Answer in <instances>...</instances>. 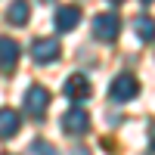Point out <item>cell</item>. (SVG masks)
<instances>
[{"mask_svg": "<svg viewBox=\"0 0 155 155\" xmlns=\"http://www.w3.org/2000/svg\"><path fill=\"white\" fill-rule=\"evenodd\" d=\"M47 106H50V90L34 84L25 90V115H31V118H44L47 115Z\"/></svg>", "mask_w": 155, "mask_h": 155, "instance_id": "6da1fadb", "label": "cell"}, {"mask_svg": "<svg viewBox=\"0 0 155 155\" xmlns=\"http://www.w3.org/2000/svg\"><path fill=\"white\" fill-rule=\"evenodd\" d=\"M118 31H121V19L115 16V12H102V16L93 19V37L96 41L112 44L115 37H118Z\"/></svg>", "mask_w": 155, "mask_h": 155, "instance_id": "7a4b0ae2", "label": "cell"}, {"mask_svg": "<svg viewBox=\"0 0 155 155\" xmlns=\"http://www.w3.org/2000/svg\"><path fill=\"white\" fill-rule=\"evenodd\" d=\"M59 53H62V47H59L56 37H37L31 44V56H34V62H41V65H53L59 59Z\"/></svg>", "mask_w": 155, "mask_h": 155, "instance_id": "3957f363", "label": "cell"}, {"mask_svg": "<svg viewBox=\"0 0 155 155\" xmlns=\"http://www.w3.org/2000/svg\"><path fill=\"white\" fill-rule=\"evenodd\" d=\"M137 93H140V81L134 74H118L112 81V87H109V96L115 102H127V99H134Z\"/></svg>", "mask_w": 155, "mask_h": 155, "instance_id": "277c9868", "label": "cell"}, {"mask_svg": "<svg viewBox=\"0 0 155 155\" xmlns=\"http://www.w3.org/2000/svg\"><path fill=\"white\" fill-rule=\"evenodd\" d=\"M62 130H65L68 137H84L90 130V115L84 109H68L65 115H62Z\"/></svg>", "mask_w": 155, "mask_h": 155, "instance_id": "5b68a950", "label": "cell"}, {"mask_svg": "<svg viewBox=\"0 0 155 155\" xmlns=\"http://www.w3.org/2000/svg\"><path fill=\"white\" fill-rule=\"evenodd\" d=\"M62 90H65V96L71 102H84L90 93H93V87H90V78L84 74H68L65 78V84H62Z\"/></svg>", "mask_w": 155, "mask_h": 155, "instance_id": "8992f818", "label": "cell"}, {"mask_svg": "<svg viewBox=\"0 0 155 155\" xmlns=\"http://www.w3.org/2000/svg\"><path fill=\"white\" fill-rule=\"evenodd\" d=\"M16 65H19V44L12 37H0V71L12 74Z\"/></svg>", "mask_w": 155, "mask_h": 155, "instance_id": "52a82bcc", "label": "cell"}, {"mask_svg": "<svg viewBox=\"0 0 155 155\" xmlns=\"http://www.w3.org/2000/svg\"><path fill=\"white\" fill-rule=\"evenodd\" d=\"M78 22H81V9H78V6H62L56 12V31H62V34L74 31Z\"/></svg>", "mask_w": 155, "mask_h": 155, "instance_id": "ba28073f", "label": "cell"}, {"mask_svg": "<svg viewBox=\"0 0 155 155\" xmlns=\"http://www.w3.org/2000/svg\"><path fill=\"white\" fill-rule=\"evenodd\" d=\"M16 134H19V112L0 109V137L9 140V137H16Z\"/></svg>", "mask_w": 155, "mask_h": 155, "instance_id": "9c48e42d", "label": "cell"}, {"mask_svg": "<svg viewBox=\"0 0 155 155\" xmlns=\"http://www.w3.org/2000/svg\"><path fill=\"white\" fill-rule=\"evenodd\" d=\"M6 19L9 25H25L31 19V6H28V0H12L9 9H6Z\"/></svg>", "mask_w": 155, "mask_h": 155, "instance_id": "30bf717a", "label": "cell"}, {"mask_svg": "<svg viewBox=\"0 0 155 155\" xmlns=\"http://www.w3.org/2000/svg\"><path fill=\"white\" fill-rule=\"evenodd\" d=\"M137 34L149 44L152 41V19H137Z\"/></svg>", "mask_w": 155, "mask_h": 155, "instance_id": "8fae6325", "label": "cell"}, {"mask_svg": "<svg viewBox=\"0 0 155 155\" xmlns=\"http://www.w3.org/2000/svg\"><path fill=\"white\" fill-rule=\"evenodd\" d=\"M28 152H47V155H53V143H47V140H34V143L28 146Z\"/></svg>", "mask_w": 155, "mask_h": 155, "instance_id": "7c38bea8", "label": "cell"}, {"mask_svg": "<svg viewBox=\"0 0 155 155\" xmlns=\"http://www.w3.org/2000/svg\"><path fill=\"white\" fill-rule=\"evenodd\" d=\"M112 3H121V0H112Z\"/></svg>", "mask_w": 155, "mask_h": 155, "instance_id": "4fadbf2b", "label": "cell"}, {"mask_svg": "<svg viewBox=\"0 0 155 155\" xmlns=\"http://www.w3.org/2000/svg\"><path fill=\"white\" fill-rule=\"evenodd\" d=\"M143 3H152V0H143Z\"/></svg>", "mask_w": 155, "mask_h": 155, "instance_id": "5bb4252c", "label": "cell"}]
</instances>
